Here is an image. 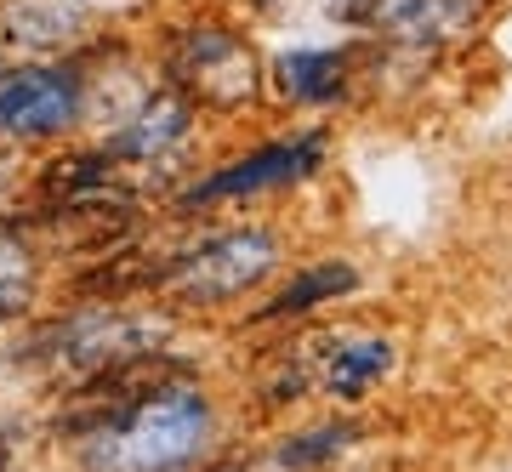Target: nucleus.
I'll use <instances>...</instances> for the list:
<instances>
[{"instance_id": "obj_12", "label": "nucleus", "mask_w": 512, "mask_h": 472, "mask_svg": "<svg viewBox=\"0 0 512 472\" xmlns=\"http://www.w3.org/2000/svg\"><path fill=\"white\" fill-rule=\"evenodd\" d=\"M23 302H29V291H23V285H6V279H0V319L23 313Z\"/></svg>"}, {"instance_id": "obj_3", "label": "nucleus", "mask_w": 512, "mask_h": 472, "mask_svg": "<svg viewBox=\"0 0 512 472\" xmlns=\"http://www.w3.org/2000/svg\"><path fill=\"white\" fill-rule=\"evenodd\" d=\"M171 86L183 103H205V109H251L262 91V63H256L251 40H239L234 29L200 23L171 40Z\"/></svg>"}, {"instance_id": "obj_11", "label": "nucleus", "mask_w": 512, "mask_h": 472, "mask_svg": "<svg viewBox=\"0 0 512 472\" xmlns=\"http://www.w3.org/2000/svg\"><path fill=\"white\" fill-rule=\"evenodd\" d=\"M359 291V268L353 262H342V256H330V262H313V268H302L285 285V291L262 308V319H296V313L308 308H325V302H336V296H353Z\"/></svg>"}, {"instance_id": "obj_2", "label": "nucleus", "mask_w": 512, "mask_h": 472, "mask_svg": "<svg viewBox=\"0 0 512 472\" xmlns=\"http://www.w3.org/2000/svg\"><path fill=\"white\" fill-rule=\"evenodd\" d=\"M165 342V319H143V313H114V308H97V313H74L63 325L40 330L29 359H40L52 376H69V382H92L103 370L126 359H143Z\"/></svg>"}, {"instance_id": "obj_8", "label": "nucleus", "mask_w": 512, "mask_h": 472, "mask_svg": "<svg viewBox=\"0 0 512 472\" xmlns=\"http://www.w3.org/2000/svg\"><path fill=\"white\" fill-rule=\"evenodd\" d=\"M473 23V0H382L365 29L387 35L393 46H444Z\"/></svg>"}, {"instance_id": "obj_9", "label": "nucleus", "mask_w": 512, "mask_h": 472, "mask_svg": "<svg viewBox=\"0 0 512 472\" xmlns=\"http://www.w3.org/2000/svg\"><path fill=\"white\" fill-rule=\"evenodd\" d=\"M274 80L291 103H308V109H325V103H342L353 86V57L336 46H296L274 63Z\"/></svg>"}, {"instance_id": "obj_6", "label": "nucleus", "mask_w": 512, "mask_h": 472, "mask_svg": "<svg viewBox=\"0 0 512 472\" xmlns=\"http://www.w3.org/2000/svg\"><path fill=\"white\" fill-rule=\"evenodd\" d=\"M325 165V131H302L291 143H268L245 154V160L211 171L205 182H194L183 200L188 205H217V200H239V194H262V188H285V182H302Z\"/></svg>"}, {"instance_id": "obj_14", "label": "nucleus", "mask_w": 512, "mask_h": 472, "mask_svg": "<svg viewBox=\"0 0 512 472\" xmlns=\"http://www.w3.org/2000/svg\"><path fill=\"white\" fill-rule=\"evenodd\" d=\"M0 472H6V455H0Z\"/></svg>"}, {"instance_id": "obj_5", "label": "nucleus", "mask_w": 512, "mask_h": 472, "mask_svg": "<svg viewBox=\"0 0 512 472\" xmlns=\"http://www.w3.org/2000/svg\"><path fill=\"white\" fill-rule=\"evenodd\" d=\"M80 120V80L69 69L23 63L0 69V131L6 137H57Z\"/></svg>"}, {"instance_id": "obj_1", "label": "nucleus", "mask_w": 512, "mask_h": 472, "mask_svg": "<svg viewBox=\"0 0 512 472\" xmlns=\"http://www.w3.org/2000/svg\"><path fill=\"white\" fill-rule=\"evenodd\" d=\"M205 438H211L205 393H194L188 382H171L160 393H148L143 404L86 427L80 455L92 472H177L200 455Z\"/></svg>"}, {"instance_id": "obj_10", "label": "nucleus", "mask_w": 512, "mask_h": 472, "mask_svg": "<svg viewBox=\"0 0 512 472\" xmlns=\"http://www.w3.org/2000/svg\"><path fill=\"white\" fill-rule=\"evenodd\" d=\"M188 103L177 91H160V97H148L143 109L131 114L126 126L114 131V143L103 148L109 160H160L165 148H177L188 137Z\"/></svg>"}, {"instance_id": "obj_13", "label": "nucleus", "mask_w": 512, "mask_h": 472, "mask_svg": "<svg viewBox=\"0 0 512 472\" xmlns=\"http://www.w3.org/2000/svg\"><path fill=\"white\" fill-rule=\"evenodd\" d=\"M6 171H12V160H6V154H0V182H6Z\"/></svg>"}, {"instance_id": "obj_4", "label": "nucleus", "mask_w": 512, "mask_h": 472, "mask_svg": "<svg viewBox=\"0 0 512 472\" xmlns=\"http://www.w3.org/2000/svg\"><path fill=\"white\" fill-rule=\"evenodd\" d=\"M279 268V239L262 228H239V234H217L177 256L171 268H160V285L188 308H217L234 296L256 291L268 273Z\"/></svg>"}, {"instance_id": "obj_7", "label": "nucleus", "mask_w": 512, "mask_h": 472, "mask_svg": "<svg viewBox=\"0 0 512 472\" xmlns=\"http://www.w3.org/2000/svg\"><path fill=\"white\" fill-rule=\"evenodd\" d=\"M291 364L302 370V382L330 393V399H365L370 387L393 370V347L382 336H353V330H336V336H319L302 353H291Z\"/></svg>"}]
</instances>
